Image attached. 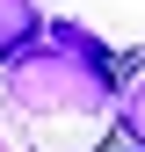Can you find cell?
Listing matches in <instances>:
<instances>
[{"instance_id":"277c9868","label":"cell","mask_w":145,"mask_h":152,"mask_svg":"<svg viewBox=\"0 0 145 152\" xmlns=\"http://www.w3.org/2000/svg\"><path fill=\"white\" fill-rule=\"evenodd\" d=\"M44 44L65 51V58H116V44H109V36H94L87 22H72V15H44Z\"/></svg>"},{"instance_id":"5b68a950","label":"cell","mask_w":145,"mask_h":152,"mask_svg":"<svg viewBox=\"0 0 145 152\" xmlns=\"http://www.w3.org/2000/svg\"><path fill=\"white\" fill-rule=\"evenodd\" d=\"M0 152H15V138H7V123H0Z\"/></svg>"},{"instance_id":"3957f363","label":"cell","mask_w":145,"mask_h":152,"mask_svg":"<svg viewBox=\"0 0 145 152\" xmlns=\"http://www.w3.org/2000/svg\"><path fill=\"white\" fill-rule=\"evenodd\" d=\"M109 138L145 152V65H138L123 87H116V109H109Z\"/></svg>"},{"instance_id":"7a4b0ae2","label":"cell","mask_w":145,"mask_h":152,"mask_svg":"<svg viewBox=\"0 0 145 152\" xmlns=\"http://www.w3.org/2000/svg\"><path fill=\"white\" fill-rule=\"evenodd\" d=\"M44 44V0H0V65Z\"/></svg>"},{"instance_id":"8992f818","label":"cell","mask_w":145,"mask_h":152,"mask_svg":"<svg viewBox=\"0 0 145 152\" xmlns=\"http://www.w3.org/2000/svg\"><path fill=\"white\" fill-rule=\"evenodd\" d=\"M109 152H138V145H109Z\"/></svg>"},{"instance_id":"6da1fadb","label":"cell","mask_w":145,"mask_h":152,"mask_svg":"<svg viewBox=\"0 0 145 152\" xmlns=\"http://www.w3.org/2000/svg\"><path fill=\"white\" fill-rule=\"evenodd\" d=\"M116 87H123V65L116 58H65V51L36 44L22 51L15 65H0V109L29 130H51V123H109L116 109Z\"/></svg>"}]
</instances>
